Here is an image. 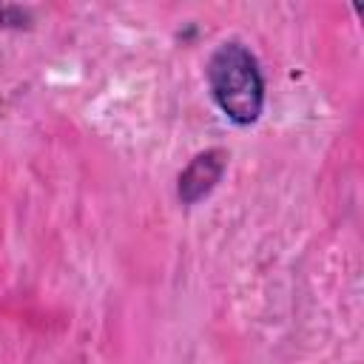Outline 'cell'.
Listing matches in <instances>:
<instances>
[{"label": "cell", "instance_id": "obj_1", "mask_svg": "<svg viewBox=\"0 0 364 364\" xmlns=\"http://www.w3.org/2000/svg\"><path fill=\"white\" fill-rule=\"evenodd\" d=\"M208 88L228 122L247 128L264 111V74L242 40H222L208 57Z\"/></svg>", "mask_w": 364, "mask_h": 364}, {"label": "cell", "instance_id": "obj_3", "mask_svg": "<svg viewBox=\"0 0 364 364\" xmlns=\"http://www.w3.org/2000/svg\"><path fill=\"white\" fill-rule=\"evenodd\" d=\"M31 23H34L31 9L14 6V3H3V6H0V28L23 31V28H31Z\"/></svg>", "mask_w": 364, "mask_h": 364}, {"label": "cell", "instance_id": "obj_2", "mask_svg": "<svg viewBox=\"0 0 364 364\" xmlns=\"http://www.w3.org/2000/svg\"><path fill=\"white\" fill-rule=\"evenodd\" d=\"M228 171V151L222 148H208L202 154H196L179 173L176 179V196L182 205H199L202 199H208L216 185L222 182Z\"/></svg>", "mask_w": 364, "mask_h": 364}]
</instances>
